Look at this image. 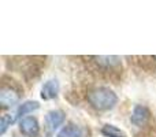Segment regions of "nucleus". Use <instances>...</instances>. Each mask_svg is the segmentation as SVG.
<instances>
[{
    "label": "nucleus",
    "instance_id": "8",
    "mask_svg": "<svg viewBox=\"0 0 156 137\" xmlns=\"http://www.w3.org/2000/svg\"><path fill=\"white\" fill-rule=\"evenodd\" d=\"M97 62V65H100L101 67L110 69V67H115L121 63V58L118 56H96L94 58Z\"/></svg>",
    "mask_w": 156,
    "mask_h": 137
},
{
    "label": "nucleus",
    "instance_id": "7",
    "mask_svg": "<svg viewBox=\"0 0 156 137\" xmlns=\"http://www.w3.org/2000/svg\"><path fill=\"white\" fill-rule=\"evenodd\" d=\"M58 137H82V130L74 124H69L58 133Z\"/></svg>",
    "mask_w": 156,
    "mask_h": 137
},
{
    "label": "nucleus",
    "instance_id": "4",
    "mask_svg": "<svg viewBox=\"0 0 156 137\" xmlns=\"http://www.w3.org/2000/svg\"><path fill=\"white\" fill-rule=\"evenodd\" d=\"M19 100V95L14 91L12 88L8 86H3L0 91V103L3 107H12L14 104H16Z\"/></svg>",
    "mask_w": 156,
    "mask_h": 137
},
{
    "label": "nucleus",
    "instance_id": "2",
    "mask_svg": "<svg viewBox=\"0 0 156 137\" xmlns=\"http://www.w3.org/2000/svg\"><path fill=\"white\" fill-rule=\"evenodd\" d=\"M19 129L27 137H37L40 133V126L36 118L33 117H25L19 121Z\"/></svg>",
    "mask_w": 156,
    "mask_h": 137
},
{
    "label": "nucleus",
    "instance_id": "5",
    "mask_svg": "<svg viewBox=\"0 0 156 137\" xmlns=\"http://www.w3.org/2000/svg\"><path fill=\"white\" fill-rule=\"evenodd\" d=\"M65 113L62 110H52L47 114L45 117V124L51 130H55L65 122Z\"/></svg>",
    "mask_w": 156,
    "mask_h": 137
},
{
    "label": "nucleus",
    "instance_id": "3",
    "mask_svg": "<svg viewBox=\"0 0 156 137\" xmlns=\"http://www.w3.org/2000/svg\"><path fill=\"white\" fill-rule=\"evenodd\" d=\"M149 117H151V113H149L148 108L144 107V106H136V107L133 108L130 121H132V124L136 125V126H144V125L149 121Z\"/></svg>",
    "mask_w": 156,
    "mask_h": 137
},
{
    "label": "nucleus",
    "instance_id": "9",
    "mask_svg": "<svg viewBox=\"0 0 156 137\" xmlns=\"http://www.w3.org/2000/svg\"><path fill=\"white\" fill-rule=\"evenodd\" d=\"M38 107H40V104H38L37 102H32V100L25 102L19 106L18 111H16V117H22V115H26V114H30V113H33V111L38 110Z\"/></svg>",
    "mask_w": 156,
    "mask_h": 137
},
{
    "label": "nucleus",
    "instance_id": "6",
    "mask_svg": "<svg viewBox=\"0 0 156 137\" xmlns=\"http://www.w3.org/2000/svg\"><path fill=\"white\" fill-rule=\"evenodd\" d=\"M59 92V82L56 80H49L41 88V99L44 100H51L58 96Z\"/></svg>",
    "mask_w": 156,
    "mask_h": 137
},
{
    "label": "nucleus",
    "instance_id": "11",
    "mask_svg": "<svg viewBox=\"0 0 156 137\" xmlns=\"http://www.w3.org/2000/svg\"><path fill=\"white\" fill-rule=\"evenodd\" d=\"M14 122V117H11V115H8V114H5V115H3L2 117V124H0V133L2 135H4L5 133V130H7V128L8 126H11V124Z\"/></svg>",
    "mask_w": 156,
    "mask_h": 137
},
{
    "label": "nucleus",
    "instance_id": "1",
    "mask_svg": "<svg viewBox=\"0 0 156 137\" xmlns=\"http://www.w3.org/2000/svg\"><path fill=\"white\" fill-rule=\"evenodd\" d=\"M88 103L99 111L111 110L118 102V97L108 88H94L88 92Z\"/></svg>",
    "mask_w": 156,
    "mask_h": 137
},
{
    "label": "nucleus",
    "instance_id": "10",
    "mask_svg": "<svg viewBox=\"0 0 156 137\" xmlns=\"http://www.w3.org/2000/svg\"><path fill=\"white\" fill-rule=\"evenodd\" d=\"M101 133L105 137H125V133L114 125H104L101 129Z\"/></svg>",
    "mask_w": 156,
    "mask_h": 137
}]
</instances>
